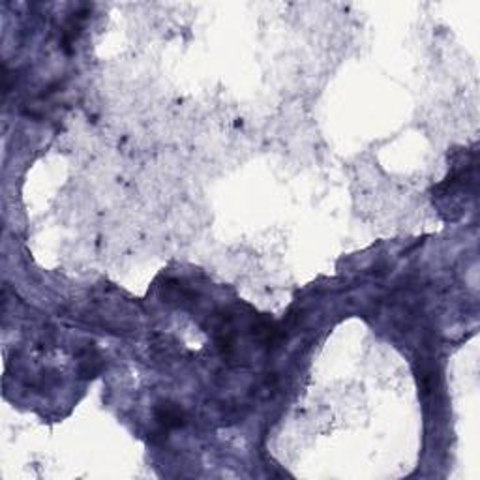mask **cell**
<instances>
[{"mask_svg":"<svg viewBox=\"0 0 480 480\" xmlns=\"http://www.w3.org/2000/svg\"><path fill=\"white\" fill-rule=\"evenodd\" d=\"M156 420L161 424V428L166 429L180 428L184 424V413L180 407L171 404V401H164L156 407Z\"/></svg>","mask_w":480,"mask_h":480,"instance_id":"obj_1","label":"cell"}]
</instances>
